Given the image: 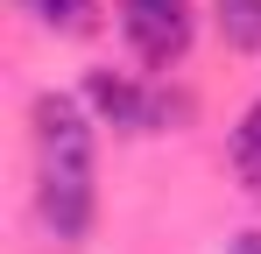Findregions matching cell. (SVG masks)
Listing matches in <instances>:
<instances>
[{
  "label": "cell",
  "instance_id": "6da1fadb",
  "mask_svg": "<svg viewBox=\"0 0 261 254\" xmlns=\"http://www.w3.org/2000/svg\"><path fill=\"white\" fill-rule=\"evenodd\" d=\"M29 120H36V163H43V184H36V212H43V226L64 240V247H78L92 233V106L85 99H71V92H43L36 106H29Z\"/></svg>",
  "mask_w": 261,
  "mask_h": 254
},
{
  "label": "cell",
  "instance_id": "7a4b0ae2",
  "mask_svg": "<svg viewBox=\"0 0 261 254\" xmlns=\"http://www.w3.org/2000/svg\"><path fill=\"white\" fill-rule=\"evenodd\" d=\"M78 99L92 106L99 127H120V134H155L163 120H184V99L155 92V85H134L120 71H85V92Z\"/></svg>",
  "mask_w": 261,
  "mask_h": 254
},
{
  "label": "cell",
  "instance_id": "3957f363",
  "mask_svg": "<svg viewBox=\"0 0 261 254\" xmlns=\"http://www.w3.org/2000/svg\"><path fill=\"white\" fill-rule=\"evenodd\" d=\"M120 29H127L141 64L170 71L191 49V0H120Z\"/></svg>",
  "mask_w": 261,
  "mask_h": 254
},
{
  "label": "cell",
  "instance_id": "277c9868",
  "mask_svg": "<svg viewBox=\"0 0 261 254\" xmlns=\"http://www.w3.org/2000/svg\"><path fill=\"white\" fill-rule=\"evenodd\" d=\"M233 176L247 198H261V99L233 120Z\"/></svg>",
  "mask_w": 261,
  "mask_h": 254
},
{
  "label": "cell",
  "instance_id": "5b68a950",
  "mask_svg": "<svg viewBox=\"0 0 261 254\" xmlns=\"http://www.w3.org/2000/svg\"><path fill=\"white\" fill-rule=\"evenodd\" d=\"M212 14H219V36H226V49L261 57V0H212Z\"/></svg>",
  "mask_w": 261,
  "mask_h": 254
},
{
  "label": "cell",
  "instance_id": "8992f818",
  "mask_svg": "<svg viewBox=\"0 0 261 254\" xmlns=\"http://www.w3.org/2000/svg\"><path fill=\"white\" fill-rule=\"evenodd\" d=\"M29 14L49 36H92L99 29V0H29Z\"/></svg>",
  "mask_w": 261,
  "mask_h": 254
},
{
  "label": "cell",
  "instance_id": "52a82bcc",
  "mask_svg": "<svg viewBox=\"0 0 261 254\" xmlns=\"http://www.w3.org/2000/svg\"><path fill=\"white\" fill-rule=\"evenodd\" d=\"M226 254H261V226H247V233H233V247Z\"/></svg>",
  "mask_w": 261,
  "mask_h": 254
}]
</instances>
